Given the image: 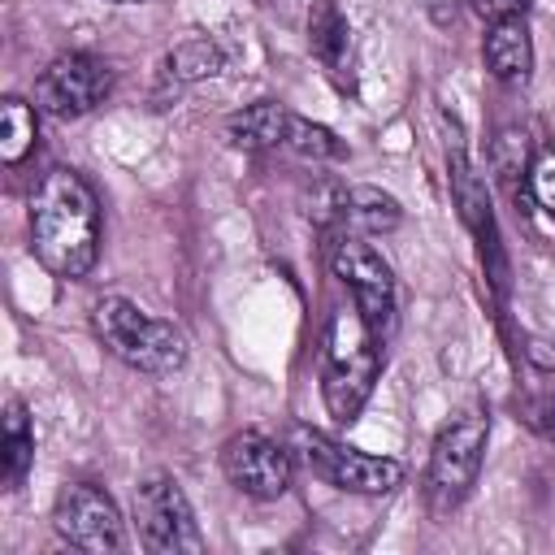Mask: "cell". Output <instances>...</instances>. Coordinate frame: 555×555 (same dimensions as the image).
<instances>
[{
  "label": "cell",
  "instance_id": "cell-1",
  "mask_svg": "<svg viewBox=\"0 0 555 555\" xmlns=\"http://www.w3.org/2000/svg\"><path fill=\"white\" fill-rule=\"evenodd\" d=\"M30 251L61 278L82 282L100 260V199L78 169H48L30 191Z\"/></svg>",
  "mask_w": 555,
  "mask_h": 555
},
{
  "label": "cell",
  "instance_id": "cell-2",
  "mask_svg": "<svg viewBox=\"0 0 555 555\" xmlns=\"http://www.w3.org/2000/svg\"><path fill=\"white\" fill-rule=\"evenodd\" d=\"M382 377V338L360 308H334L321 338V399L338 425H351Z\"/></svg>",
  "mask_w": 555,
  "mask_h": 555
},
{
  "label": "cell",
  "instance_id": "cell-3",
  "mask_svg": "<svg viewBox=\"0 0 555 555\" xmlns=\"http://www.w3.org/2000/svg\"><path fill=\"white\" fill-rule=\"evenodd\" d=\"M91 330L95 338L126 364L152 377H169L186 364V334L173 321H160L152 312H143L139 304L121 299V295H104L91 308Z\"/></svg>",
  "mask_w": 555,
  "mask_h": 555
},
{
  "label": "cell",
  "instance_id": "cell-4",
  "mask_svg": "<svg viewBox=\"0 0 555 555\" xmlns=\"http://www.w3.org/2000/svg\"><path fill=\"white\" fill-rule=\"evenodd\" d=\"M486 442H490L486 408H464L438 429L429 447V468H425V499L434 516H451L468 499L486 460Z\"/></svg>",
  "mask_w": 555,
  "mask_h": 555
},
{
  "label": "cell",
  "instance_id": "cell-5",
  "mask_svg": "<svg viewBox=\"0 0 555 555\" xmlns=\"http://www.w3.org/2000/svg\"><path fill=\"white\" fill-rule=\"evenodd\" d=\"M286 447L312 477H321L325 486L347 490V494H390L403 481L399 460L369 455L360 447H347V442L330 438L325 429H312V425H291Z\"/></svg>",
  "mask_w": 555,
  "mask_h": 555
},
{
  "label": "cell",
  "instance_id": "cell-6",
  "mask_svg": "<svg viewBox=\"0 0 555 555\" xmlns=\"http://www.w3.org/2000/svg\"><path fill=\"white\" fill-rule=\"evenodd\" d=\"M330 269H334V278L347 282L351 304L373 325V334L386 343L399 330V282H395V269L382 260V251L373 243H364V234L343 230L330 243Z\"/></svg>",
  "mask_w": 555,
  "mask_h": 555
},
{
  "label": "cell",
  "instance_id": "cell-7",
  "mask_svg": "<svg viewBox=\"0 0 555 555\" xmlns=\"http://www.w3.org/2000/svg\"><path fill=\"white\" fill-rule=\"evenodd\" d=\"M134 529H139V546L152 555L204 551V533L195 525L191 499L169 473H147L134 486Z\"/></svg>",
  "mask_w": 555,
  "mask_h": 555
},
{
  "label": "cell",
  "instance_id": "cell-8",
  "mask_svg": "<svg viewBox=\"0 0 555 555\" xmlns=\"http://www.w3.org/2000/svg\"><path fill=\"white\" fill-rule=\"evenodd\" d=\"M447 169H451V199L460 208V221L468 225L473 243H477V260H481V273L490 278L494 295L507 299V251H503V238H499V221H494V204H490V191L486 182L477 178L464 143H447Z\"/></svg>",
  "mask_w": 555,
  "mask_h": 555
},
{
  "label": "cell",
  "instance_id": "cell-9",
  "mask_svg": "<svg viewBox=\"0 0 555 555\" xmlns=\"http://www.w3.org/2000/svg\"><path fill=\"white\" fill-rule=\"evenodd\" d=\"M52 529L65 546L87 551V555H113L126 546V520L117 503L91 481H74L56 494Z\"/></svg>",
  "mask_w": 555,
  "mask_h": 555
},
{
  "label": "cell",
  "instance_id": "cell-10",
  "mask_svg": "<svg viewBox=\"0 0 555 555\" xmlns=\"http://www.w3.org/2000/svg\"><path fill=\"white\" fill-rule=\"evenodd\" d=\"M113 91V69L91 52H61L48 61V69L35 78V108L69 121L91 108H100Z\"/></svg>",
  "mask_w": 555,
  "mask_h": 555
},
{
  "label": "cell",
  "instance_id": "cell-11",
  "mask_svg": "<svg viewBox=\"0 0 555 555\" xmlns=\"http://www.w3.org/2000/svg\"><path fill=\"white\" fill-rule=\"evenodd\" d=\"M221 473L238 494L269 503L291 490L295 455L286 442H273L260 429H238L221 442Z\"/></svg>",
  "mask_w": 555,
  "mask_h": 555
},
{
  "label": "cell",
  "instance_id": "cell-12",
  "mask_svg": "<svg viewBox=\"0 0 555 555\" xmlns=\"http://www.w3.org/2000/svg\"><path fill=\"white\" fill-rule=\"evenodd\" d=\"M308 48H312L317 65L325 69V78L343 95H356V87H360L356 39H351V22L343 17V9L334 0H312V9H308Z\"/></svg>",
  "mask_w": 555,
  "mask_h": 555
},
{
  "label": "cell",
  "instance_id": "cell-13",
  "mask_svg": "<svg viewBox=\"0 0 555 555\" xmlns=\"http://www.w3.org/2000/svg\"><path fill=\"white\" fill-rule=\"evenodd\" d=\"M481 56H486L490 78H499L503 87L529 82V69H533V35H529L525 13L520 17L490 22L486 26V39H481Z\"/></svg>",
  "mask_w": 555,
  "mask_h": 555
},
{
  "label": "cell",
  "instance_id": "cell-14",
  "mask_svg": "<svg viewBox=\"0 0 555 555\" xmlns=\"http://www.w3.org/2000/svg\"><path fill=\"white\" fill-rule=\"evenodd\" d=\"M286 117H291V113H286L278 100L247 104V108L230 113L225 139H230V147H238V152H273V147H282V139H286Z\"/></svg>",
  "mask_w": 555,
  "mask_h": 555
},
{
  "label": "cell",
  "instance_id": "cell-15",
  "mask_svg": "<svg viewBox=\"0 0 555 555\" xmlns=\"http://www.w3.org/2000/svg\"><path fill=\"white\" fill-rule=\"evenodd\" d=\"M343 230H351V234H390V230H399V221H403V208H399V199L390 195V191H382V186H347V199H343Z\"/></svg>",
  "mask_w": 555,
  "mask_h": 555
},
{
  "label": "cell",
  "instance_id": "cell-16",
  "mask_svg": "<svg viewBox=\"0 0 555 555\" xmlns=\"http://www.w3.org/2000/svg\"><path fill=\"white\" fill-rule=\"evenodd\" d=\"M35 464V429L22 399L4 403V434H0V481L4 490H17Z\"/></svg>",
  "mask_w": 555,
  "mask_h": 555
},
{
  "label": "cell",
  "instance_id": "cell-17",
  "mask_svg": "<svg viewBox=\"0 0 555 555\" xmlns=\"http://www.w3.org/2000/svg\"><path fill=\"white\" fill-rule=\"evenodd\" d=\"M39 139V108H30L17 95L0 100V160L4 165H22L35 152Z\"/></svg>",
  "mask_w": 555,
  "mask_h": 555
},
{
  "label": "cell",
  "instance_id": "cell-18",
  "mask_svg": "<svg viewBox=\"0 0 555 555\" xmlns=\"http://www.w3.org/2000/svg\"><path fill=\"white\" fill-rule=\"evenodd\" d=\"M286 152H295L299 160H312V165H325V160H347V143L321 126V121H308L299 113L286 117V139H282Z\"/></svg>",
  "mask_w": 555,
  "mask_h": 555
},
{
  "label": "cell",
  "instance_id": "cell-19",
  "mask_svg": "<svg viewBox=\"0 0 555 555\" xmlns=\"http://www.w3.org/2000/svg\"><path fill=\"white\" fill-rule=\"evenodd\" d=\"M165 69L173 82H204V78H217L225 69V52L212 39H182L165 56Z\"/></svg>",
  "mask_w": 555,
  "mask_h": 555
},
{
  "label": "cell",
  "instance_id": "cell-20",
  "mask_svg": "<svg viewBox=\"0 0 555 555\" xmlns=\"http://www.w3.org/2000/svg\"><path fill=\"white\" fill-rule=\"evenodd\" d=\"M525 152H529V143H525V130H516V126H503L494 134V143H490L494 173L507 182V191L516 199H529V165H525Z\"/></svg>",
  "mask_w": 555,
  "mask_h": 555
},
{
  "label": "cell",
  "instance_id": "cell-21",
  "mask_svg": "<svg viewBox=\"0 0 555 555\" xmlns=\"http://www.w3.org/2000/svg\"><path fill=\"white\" fill-rule=\"evenodd\" d=\"M525 212H546L555 221V143L538 147L529 160V208Z\"/></svg>",
  "mask_w": 555,
  "mask_h": 555
},
{
  "label": "cell",
  "instance_id": "cell-22",
  "mask_svg": "<svg viewBox=\"0 0 555 555\" xmlns=\"http://www.w3.org/2000/svg\"><path fill=\"white\" fill-rule=\"evenodd\" d=\"M516 421L529 425L538 438L555 442V395H525V399H516Z\"/></svg>",
  "mask_w": 555,
  "mask_h": 555
},
{
  "label": "cell",
  "instance_id": "cell-23",
  "mask_svg": "<svg viewBox=\"0 0 555 555\" xmlns=\"http://www.w3.org/2000/svg\"><path fill=\"white\" fill-rule=\"evenodd\" d=\"M468 4H473V13H477V17H486V22L520 17V13L529 9V0H468Z\"/></svg>",
  "mask_w": 555,
  "mask_h": 555
},
{
  "label": "cell",
  "instance_id": "cell-24",
  "mask_svg": "<svg viewBox=\"0 0 555 555\" xmlns=\"http://www.w3.org/2000/svg\"><path fill=\"white\" fill-rule=\"evenodd\" d=\"M416 4H421L438 26H447V22L455 17V9H460V0H416Z\"/></svg>",
  "mask_w": 555,
  "mask_h": 555
},
{
  "label": "cell",
  "instance_id": "cell-25",
  "mask_svg": "<svg viewBox=\"0 0 555 555\" xmlns=\"http://www.w3.org/2000/svg\"><path fill=\"white\" fill-rule=\"evenodd\" d=\"M525 356H529L538 369H555V347H551V343H542V338H529Z\"/></svg>",
  "mask_w": 555,
  "mask_h": 555
},
{
  "label": "cell",
  "instance_id": "cell-26",
  "mask_svg": "<svg viewBox=\"0 0 555 555\" xmlns=\"http://www.w3.org/2000/svg\"><path fill=\"white\" fill-rule=\"evenodd\" d=\"M113 4H139V0H113Z\"/></svg>",
  "mask_w": 555,
  "mask_h": 555
}]
</instances>
